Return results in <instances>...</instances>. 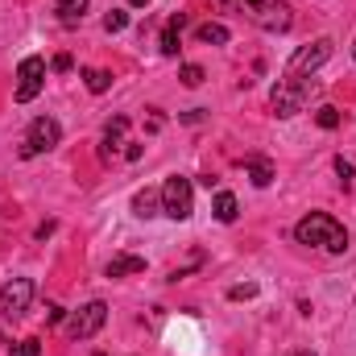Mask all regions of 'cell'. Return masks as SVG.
<instances>
[{"mask_svg": "<svg viewBox=\"0 0 356 356\" xmlns=\"http://www.w3.org/2000/svg\"><path fill=\"white\" fill-rule=\"evenodd\" d=\"M29 302H33V282L29 277H13V282L0 286V315L4 319H21L29 311Z\"/></svg>", "mask_w": 356, "mask_h": 356, "instance_id": "8992f818", "label": "cell"}, {"mask_svg": "<svg viewBox=\"0 0 356 356\" xmlns=\"http://www.w3.org/2000/svg\"><path fill=\"white\" fill-rule=\"evenodd\" d=\"M104 273H108V277H133V273H145V257H137V253H120V257L108 261Z\"/></svg>", "mask_w": 356, "mask_h": 356, "instance_id": "30bf717a", "label": "cell"}, {"mask_svg": "<svg viewBox=\"0 0 356 356\" xmlns=\"http://www.w3.org/2000/svg\"><path fill=\"white\" fill-rule=\"evenodd\" d=\"M327 58H332V38H319V42L294 50V58L286 63V75H315Z\"/></svg>", "mask_w": 356, "mask_h": 356, "instance_id": "ba28073f", "label": "cell"}, {"mask_svg": "<svg viewBox=\"0 0 356 356\" xmlns=\"http://www.w3.org/2000/svg\"><path fill=\"white\" fill-rule=\"evenodd\" d=\"M63 141V124L54 116H38L25 133V145H21V158H33V154H50L54 145Z\"/></svg>", "mask_w": 356, "mask_h": 356, "instance_id": "5b68a950", "label": "cell"}, {"mask_svg": "<svg viewBox=\"0 0 356 356\" xmlns=\"http://www.w3.org/2000/svg\"><path fill=\"white\" fill-rule=\"evenodd\" d=\"M88 4H91V0H54V13H58L67 25H75V21L88 13Z\"/></svg>", "mask_w": 356, "mask_h": 356, "instance_id": "2e32d148", "label": "cell"}, {"mask_svg": "<svg viewBox=\"0 0 356 356\" xmlns=\"http://www.w3.org/2000/svg\"><path fill=\"white\" fill-rule=\"evenodd\" d=\"M315 124H319V129H340V112H336L332 104H323V108L315 112Z\"/></svg>", "mask_w": 356, "mask_h": 356, "instance_id": "d6986e66", "label": "cell"}, {"mask_svg": "<svg viewBox=\"0 0 356 356\" xmlns=\"http://www.w3.org/2000/svg\"><path fill=\"white\" fill-rule=\"evenodd\" d=\"M236 13H245L257 29H266V33H286L290 25H294V17H290V4L286 0H228Z\"/></svg>", "mask_w": 356, "mask_h": 356, "instance_id": "3957f363", "label": "cell"}, {"mask_svg": "<svg viewBox=\"0 0 356 356\" xmlns=\"http://www.w3.org/2000/svg\"><path fill=\"white\" fill-rule=\"evenodd\" d=\"M129 4H137V8H145V4H149V0H129Z\"/></svg>", "mask_w": 356, "mask_h": 356, "instance_id": "83f0119b", "label": "cell"}, {"mask_svg": "<svg viewBox=\"0 0 356 356\" xmlns=\"http://www.w3.org/2000/svg\"><path fill=\"white\" fill-rule=\"evenodd\" d=\"M182 29H186V13H175V17L166 21V29H162V54H166V58H175L178 54V38H182Z\"/></svg>", "mask_w": 356, "mask_h": 356, "instance_id": "8fae6325", "label": "cell"}, {"mask_svg": "<svg viewBox=\"0 0 356 356\" xmlns=\"http://www.w3.org/2000/svg\"><path fill=\"white\" fill-rule=\"evenodd\" d=\"M124 25H129V13H120V8H112V13L104 17V29H108V33H120Z\"/></svg>", "mask_w": 356, "mask_h": 356, "instance_id": "ffe728a7", "label": "cell"}, {"mask_svg": "<svg viewBox=\"0 0 356 356\" xmlns=\"http://www.w3.org/2000/svg\"><path fill=\"white\" fill-rule=\"evenodd\" d=\"M203 79H207V75H203L199 63H186V67H182V83H186V88H199Z\"/></svg>", "mask_w": 356, "mask_h": 356, "instance_id": "44dd1931", "label": "cell"}, {"mask_svg": "<svg viewBox=\"0 0 356 356\" xmlns=\"http://www.w3.org/2000/svg\"><path fill=\"white\" fill-rule=\"evenodd\" d=\"M290 356H315V353L311 348H298V353H290Z\"/></svg>", "mask_w": 356, "mask_h": 356, "instance_id": "4316f807", "label": "cell"}, {"mask_svg": "<svg viewBox=\"0 0 356 356\" xmlns=\"http://www.w3.org/2000/svg\"><path fill=\"white\" fill-rule=\"evenodd\" d=\"M315 79L311 75H286V79H277V88L269 95V108H273V116H282V120H290V116H298L307 104H311V95H315Z\"/></svg>", "mask_w": 356, "mask_h": 356, "instance_id": "7a4b0ae2", "label": "cell"}, {"mask_svg": "<svg viewBox=\"0 0 356 356\" xmlns=\"http://www.w3.org/2000/svg\"><path fill=\"white\" fill-rule=\"evenodd\" d=\"M195 38H199L203 46H228V38H232V33H228V25L207 21V25H199V29H195Z\"/></svg>", "mask_w": 356, "mask_h": 356, "instance_id": "5bb4252c", "label": "cell"}, {"mask_svg": "<svg viewBox=\"0 0 356 356\" xmlns=\"http://www.w3.org/2000/svg\"><path fill=\"white\" fill-rule=\"evenodd\" d=\"M71 67H75V58H71V54H58V58H54V71H58V75H67Z\"/></svg>", "mask_w": 356, "mask_h": 356, "instance_id": "d4e9b609", "label": "cell"}, {"mask_svg": "<svg viewBox=\"0 0 356 356\" xmlns=\"http://www.w3.org/2000/svg\"><path fill=\"white\" fill-rule=\"evenodd\" d=\"M46 323H63V307H58V302L46 307Z\"/></svg>", "mask_w": 356, "mask_h": 356, "instance_id": "484cf974", "label": "cell"}, {"mask_svg": "<svg viewBox=\"0 0 356 356\" xmlns=\"http://www.w3.org/2000/svg\"><path fill=\"white\" fill-rule=\"evenodd\" d=\"M353 58H356V46H353Z\"/></svg>", "mask_w": 356, "mask_h": 356, "instance_id": "f1b7e54d", "label": "cell"}, {"mask_svg": "<svg viewBox=\"0 0 356 356\" xmlns=\"http://www.w3.org/2000/svg\"><path fill=\"white\" fill-rule=\"evenodd\" d=\"M95 356H104V353H95Z\"/></svg>", "mask_w": 356, "mask_h": 356, "instance_id": "f546056e", "label": "cell"}, {"mask_svg": "<svg viewBox=\"0 0 356 356\" xmlns=\"http://www.w3.org/2000/svg\"><path fill=\"white\" fill-rule=\"evenodd\" d=\"M133 211H137L141 220L162 216V191H137V195H133Z\"/></svg>", "mask_w": 356, "mask_h": 356, "instance_id": "7c38bea8", "label": "cell"}, {"mask_svg": "<svg viewBox=\"0 0 356 356\" xmlns=\"http://www.w3.org/2000/svg\"><path fill=\"white\" fill-rule=\"evenodd\" d=\"M191 211H195V191H191V178L182 175H170L162 182V216H170V220H191Z\"/></svg>", "mask_w": 356, "mask_h": 356, "instance_id": "277c9868", "label": "cell"}, {"mask_svg": "<svg viewBox=\"0 0 356 356\" xmlns=\"http://www.w3.org/2000/svg\"><path fill=\"white\" fill-rule=\"evenodd\" d=\"M104 323H108V307H104V302L95 298V302L79 307V311H75V315L67 319V336H71V340H91V336H95V332H99Z\"/></svg>", "mask_w": 356, "mask_h": 356, "instance_id": "52a82bcc", "label": "cell"}, {"mask_svg": "<svg viewBox=\"0 0 356 356\" xmlns=\"http://www.w3.org/2000/svg\"><path fill=\"white\" fill-rule=\"evenodd\" d=\"M83 83H88L91 95H104L112 88V71H83Z\"/></svg>", "mask_w": 356, "mask_h": 356, "instance_id": "ac0fdd59", "label": "cell"}, {"mask_svg": "<svg viewBox=\"0 0 356 356\" xmlns=\"http://www.w3.org/2000/svg\"><path fill=\"white\" fill-rule=\"evenodd\" d=\"M124 133H129V116H112V120H108V129H104V154H108V149H116V145L124 141Z\"/></svg>", "mask_w": 356, "mask_h": 356, "instance_id": "9a60e30c", "label": "cell"}, {"mask_svg": "<svg viewBox=\"0 0 356 356\" xmlns=\"http://www.w3.org/2000/svg\"><path fill=\"white\" fill-rule=\"evenodd\" d=\"M211 211H216V220H220V224H232V220L241 216V203H236V195H232V191H220V195H216V203H211Z\"/></svg>", "mask_w": 356, "mask_h": 356, "instance_id": "4fadbf2b", "label": "cell"}, {"mask_svg": "<svg viewBox=\"0 0 356 356\" xmlns=\"http://www.w3.org/2000/svg\"><path fill=\"white\" fill-rule=\"evenodd\" d=\"M336 175H340V182H344V186H353V162H348V158H336Z\"/></svg>", "mask_w": 356, "mask_h": 356, "instance_id": "cb8c5ba5", "label": "cell"}, {"mask_svg": "<svg viewBox=\"0 0 356 356\" xmlns=\"http://www.w3.org/2000/svg\"><path fill=\"white\" fill-rule=\"evenodd\" d=\"M42 83H46V63L38 54L21 58V67H17V104H29L42 91Z\"/></svg>", "mask_w": 356, "mask_h": 356, "instance_id": "9c48e42d", "label": "cell"}, {"mask_svg": "<svg viewBox=\"0 0 356 356\" xmlns=\"http://www.w3.org/2000/svg\"><path fill=\"white\" fill-rule=\"evenodd\" d=\"M249 178H253V186H269L273 182V166L266 158H249Z\"/></svg>", "mask_w": 356, "mask_h": 356, "instance_id": "e0dca14e", "label": "cell"}, {"mask_svg": "<svg viewBox=\"0 0 356 356\" xmlns=\"http://www.w3.org/2000/svg\"><path fill=\"white\" fill-rule=\"evenodd\" d=\"M294 241H298V245L327 249V253H344V249H348V232H344V224H336V220L323 216V211L302 216V220L294 224Z\"/></svg>", "mask_w": 356, "mask_h": 356, "instance_id": "6da1fadb", "label": "cell"}, {"mask_svg": "<svg viewBox=\"0 0 356 356\" xmlns=\"http://www.w3.org/2000/svg\"><path fill=\"white\" fill-rule=\"evenodd\" d=\"M17 356H42V340H38V336L21 340V344H17Z\"/></svg>", "mask_w": 356, "mask_h": 356, "instance_id": "603a6c76", "label": "cell"}, {"mask_svg": "<svg viewBox=\"0 0 356 356\" xmlns=\"http://www.w3.org/2000/svg\"><path fill=\"white\" fill-rule=\"evenodd\" d=\"M228 298H232V302H245V298H257V286H253V282H245V286H232V290H228Z\"/></svg>", "mask_w": 356, "mask_h": 356, "instance_id": "7402d4cb", "label": "cell"}]
</instances>
